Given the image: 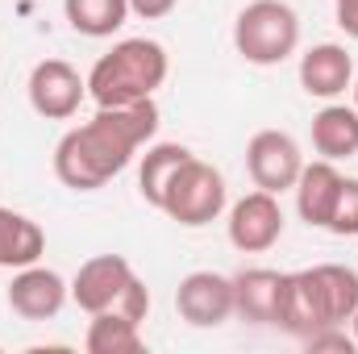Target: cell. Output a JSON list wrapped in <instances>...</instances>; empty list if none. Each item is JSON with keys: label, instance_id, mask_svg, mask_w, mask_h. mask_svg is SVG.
<instances>
[{"label": "cell", "instance_id": "cell-11", "mask_svg": "<svg viewBox=\"0 0 358 354\" xmlns=\"http://www.w3.org/2000/svg\"><path fill=\"white\" fill-rule=\"evenodd\" d=\"M134 283V267L121 255H96L76 271L71 279V300L84 309V313H104V309H117V300L125 296V288Z\"/></svg>", "mask_w": 358, "mask_h": 354}, {"label": "cell", "instance_id": "cell-9", "mask_svg": "<svg viewBox=\"0 0 358 354\" xmlns=\"http://www.w3.org/2000/svg\"><path fill=\"white\" fill-rule=\"evenodd\" d=\"M176 313L192 330H217L234 317V279L217 271H192L176 288Z\"/></svg>", "mask_w": 358, "mask_h": 354}, {"label": "cell", "instance_id": "cell-10", "mask_svg": "<svg viewBox=\"0 0 358 354\" xmlns=\"http://www.w3.org/2000/svg\"><path fill=\"white\" fill-rule=\"evenodd\" d=\"M67 296H71V283H67L59 271L38 267V263L21 267V271L13 275L8 292H4L8 309H13L17 317H25V321H50V317H59L63 304H67Z\"/></svg>", "mask_w": 358, "mask_h": 354}, {"label": "cell", "instance_id": "cell-2", "mask_svg": "<svg viewBox=\"0 0 358 354\" xmlns=\"http://www.w3.org/2000/svg\"><path fill=\"white\" fill-rule=\"evenodd\" d=\"M358 313V271L342 263H321L308 271L283 275V296H279V317L275 325L287 330L292 338H313L317 330L346 325Z\"/></svg>", "mask_w": 358, "mask_h": 354}, {"label": "cell", "instance_id": "cell-24", "mask_svg": "<svg viewBox=\"0 0 358 354\" xmlns=\"http://www.w3.org/2000/svg\"><path fill=\"white\" fill-rule=\"evenodd\" d=\"M355 108H358V80H355Z\"/></svg>", "mask_w": 358, "mask_h": 354}, {"label": "cell", "instance_id": "cell-12", "mask_svg": "<svg viewBox=\"0 0 358 354\" xmlns=\"http://www.w3.org/2000/svg\"><path fill=\"white\" fill-rule=\"evenodd\" d=\"M355 84V59L338 42H317L300 55V88L317 100H334Z\"/></svg>", "mask_w": 358, "mask_h": 354}, {"label": "cell", "instance_id": "cell-5", "mask_svg": "<svg viewBox=\"0 0 358 354\" xmlns=\"http://www.w3.org/2000/svg\"><path fill=\"white\" fill-rule=\"evenodd\" d=\"M159 208L171 221H179V225L200 229V225H208V221H217L225 213V176L213 163H204V159L192 155L176 171V179L167 183Z\"/></svg>", "mask_w": 358, "mask_h": 354}, {"label": "cell", "instance_id": "cell-4", "mask_svg": "<svg viewBox=\"0 0 358 354\" xmlns=\"http://www.w3.org/2000/svg\"><path fill=\"white\" fill-rule=\"evenodd\" d=\"M234 46L246 63L275 67L300 46V17L283 0H250L234 21Z\"/></svg>", "mask_w": 358, "mask_h": 354}, {"label": "cell", "instance_id": "cell-16", "mask_svg": "<svg viewBox=\"0 0 358 354\" xmlns=\"http://www.w3.org/2000/svg\"><path fill=\"white\" fill-rule=\"evenodd\" d=\"M46 255V234L38 221H29L25 213H13L0 204V267L4 271H21V267L38 263Z\"/></svg>", "mask_w": 358, "mask_h": 354}, {"label": "cell", "instance_id": "cell-8", "mask_svg": "<svg viewBox=\"0 0 358 354\" xmlns=\"http://www.w3.org/2000/svg\"><path fill=\"white\" fill-rule=\"evenodd\" d=\"M229 246L242 255H263L283 238V208L275 192H246L234 208H229Z\"/></svg>", "mask_w": 358, "mask_h": 354}, {"label": "cell", "instance_id": "cell-23", "mask_svg": "<svg viewBox=\"0 0 358 354\" xmlns=\"http://www.w3.org/2000/svg\"><path fill=\"white\" fill-rule=\"evenodd\" d=\"M350 321H355V342H358V313H355V317H350Z\"/></svg>", "mask_w": 358, "mask_h": 354}, {"label": "cell", "instance_id": "cell-21", "mask_svg": "<svg viewBox=\"0 0 358 354\" xmlns=\"http://www.w3.org/2000/svg\"><path fill=\"white\" fill-rule=\"evenodd\" d=\"M334 4H338V8H334V17H338L342 34L358 42V0H334Z\"/></svg>", "mask_w": 358, "mask_h": 354}, {"label": "cell", "instance_id": "cell-22", "mask_svg": "<svg viewBox=\"0 0 358 354\" xmlns=\"http://www.w3.org/2000/svg\"><path fill=\"white\" fill-rule=\"evenodd\" d=\"M176 4H179V0H129V13H138V17L155 21V17H167Z\"/></svg>", "mask_w": 358, "mask_h": 354}, {"label": "cell", "instance_id": "cell-18", "mask_svg": "<svg viewBox=\"0 0 358 354\" xmlns=\"http://www.w3.org/2000/svg\"><path fill=\"white\" fill-rule=\"evenodd\" d=\"M84 346H88V354H138L146 342H142L138 321H129L121 309H104V313H92Z\"/></svg>", "mask_w": 358, "mask_h": 354}, {"label": "cell", "instance_id": "cell-19", "mask_svg": "<svg viewBox=\"0 0 358 354\" xmlns=\"http://www.w3.org/2000/svg\"><path fill=\"white\" fill-rule=\"evenodd\" d=\"M67 25L84 38H113L125 17H129V0H63Z\"/></svg>", "mask_w": 358, "mask_h": 354}, {"label": "cell", "instance_id": "cell-7", "mask_svg": "<svg viewBox=\"0 0 358 354\" xmlns=\"http://www.w3.org/2000/svg\"><path fill=\"white\" fill-rule=\"evenodd\" d=\"M246 171L255 179V187L263 192H287L296 187V179L304 171V155H300V142L283 129H259L246 146Z\"/></svg>", "mask_w": 358, "mask_h": 354}, {"label": "cell", "instance_id": "cell-3", "mask_svg": "<svg viewBox=\"0 0 358 354\" xmlns=\"http://www.w3.org/2000/svg\"><path fill=\"white\" fill-rule=\"evenodd\" d=\"M167 71H171V59H167L163 42H155V38H125L108 55L96 59V67L88 76V96L96 100V108L155 100V92L167 84Z\"/></svg>", "mask_w": 358, "mask_h": 354}, {"label": "cell", "instance_id": "cell-13", "mask_svg": "<svg viewBox=\"0 0 358 354\" xmlns=\"http://www.w3.org/2000/svg\"><path fill=\"white\" fill-rule=\"evenodd\" d=\"M342 183L346 176L329 163V159H313V163H304V171L296 179V213H300V221H308V225H317V229H329V217H334V204H338V196H342Z\"/></svg>", "mask_w": 358, "mask_h": 354}, {"label": "cell", "instance_id": "cell-1", "mask_svg": "<svg viewBox=\"0 0 358 354\" xmlns=\"http://www.w3.org/2000/svg\"><path fill=\"white\" fill-rule=\"evenodd\" d=\"M159 129V104L138 100V104H117V108H96V117L67 129L55 146V176L71 192H96L108 179H117L142 146H150Z\"/></svg>", "mask_w": 358, "mask_h": 354}, {"label": "cell", "instance_id": "cell-14", "mask_svg": "<svg viewBox=\"0 0 358 354\" xmlns=\"http://www.w3.org/2000/svg\"><path fill=\"white\" fill-rule=\"evenodd\" d=\"M283 296V271L271 267H246L234 275V313L255 325H275Z\"/></svg>", "mask_w": 358, "mask_h": 354}, {"label": "cell", "instance_id": "cell-17", "mask_svg": "<svg viewBox=\"0 0 358 354\" xmlns=\"http://www.w3.org/2000/svg\"><path fill=\"white\" fill-rule=\"evenodd\" d=\"M187 159H192V150L179 146V142H155V146H146V155H142V163H138V192H142V200L159 208L167 183L176 179V171Z\"/></svg>", "mask_w": 358, "mask_h": 354}, {"label": "cell", "instance_id": "cell-6", "mask_svg": "<svg viewBox=\"0 0 358 354\" xmlns=\"http://www.w3.org/2000/svg\"><path fill=\"white\" fill-rule=\"evenodd\" d=\"M25 92H29V108H34L38 117H46V121H67V117H76L80 104L88 100V80H84L71 63H63V59H42V63H34Z\"/></svg>", "mask_w": 358, "mask_h": 354}, {"label": "cell", "instance_id": "cell-20", "mask_svg": "<svg viewBox=\"0 0 358 354\" xmlns=\"http://www.w3.org/2000/svg\"><path fill=\"white\" fill-rule=\"evenodd\" d=\"M329 234H338V238H355L358 234V179L342 183V196H338L334 217H329Z\"/></svg>", "mask_w": 358, "mask_h": 354}, {"label": "cell", "instance_id": "cell-15", "mask_svg": "<svg viewBox=\"0 0 358 354\" xmlns=\"http://www.w3.org/2000/svg\"><path fill=\"white\" fill-rule=\"evenodd\" d=\"M313 150L329 163L358 155V108L350 104H325L313 117Z\"/></svg>", "mask_w": 358, "mask_h": 354}]
</instances>
